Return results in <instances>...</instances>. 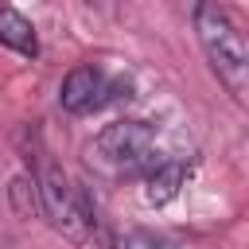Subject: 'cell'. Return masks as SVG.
<instances>
[{
    "instance_id": "8",
    "label": "cell",
    "mask_w": 249,
    "mask_h": 249,
    "mask_svg": "<svg viewBox=\"0 0 249 249\" xmlns=\"http://www.w3.org/2000/svg\"><path fill=\"white\" fill-rule=\"evenodd\" d=\"M124 249H163V241L156 233H148V230H132L124 237Z\"/></svg>"
},
{
    "instance_id": "5",
    "label": "cell",
    "mask_w": 249,
    "mask_h": 249,
    "mask_svg": "<svg viewBox=\"0 0 249 249\" xmlns=\"http://www.w3.org/2000/svg\"><path fill=\"white\" fill-rule=\"evenodd\" d=\"M187 175H191V167H187L183 160L152 163V171H148V179H144V202H148V206H167V202L183 191Z\"/></svg>"
},
{
    "instance_id": "6",
    "label": "cell",
    "mask_w": 249,
    "mask_h": 249,
    "mask_svg": "<svg viewBox=\"0 0 249 249\" xmlns=\"http://www.w3.org/2000/svg\"><path fill=\"white\" fill-rule=\"evenodd\" d=\"M0 47H8V51H16V54H27V58L39 54V35H35L31 19L19 16V12L8 8V4H0Z\"/></svg>"
},
{
    "instance_id": "4",
    "label": "cell",
    "mask_w": 249,
    "mask_h": 249,
    "mask_svg": "<svg viewBox=\"0 0 249 249\" xmlns=\"http://www.w3.org/2000/svg\"><path fill=\"white\" fill-rule=\"evenodd\" d=\"M109 97H113V86L97 66H74L58 86V105L66 113H93Z\"/></svg>"
},
{
    "instance_id": "1",
    "label": "cell",
    "mask_w": 249,
    "mask_h": 249,
    "mask_svg": "<svg viewBox=\"0 0 249 249\" xmlns=\"http://www.w3.org/2000/svg\"><path fill=\"white\" fill-rule=\"evenodd\" d=\"M195 35L202 43L206 62L214 66L222 86L233 93V101H245V93H249V43H245L241 19L218 0H198L195 4Z\"/></svg>"
},
{
    "instance_id": "7",
    "label": "cell",
    "mask_w": 249,
    "mask_h": 249,
    "mask_svg": "<svg viewBox=\"0 0 249 249\" xmlns=\"http://www.w3.org/2000/svg\"><path fill=\"white\" fill-rule=\"evenodd\" d=\"M8 198H12V206H16V214H19V218H31V214L39 210L35 179H31V175H16V179H12V187H8Z\"/></svg>"
},
{
    "instance_id": "9",
    "label": "cell",
    "mask_w": 249,
    "mask_h": 249,
    "mask_svg": "<svg viewBox=\"0 0 249 249\" xmlns=\"http://www.w3.org/2000/svg\"><path fill=\"white\" fill-rule=\"evenodd\" d=\"M89 8H97V12H117V0H86Z\"/></svg>"
},
{
    "instance_id": "3",
    "label": "cell",
    "mask_w": 249,
    "mask_h": 249,
    "mask_svg": "<svg viewBox=\"0 0 249 249\" xmlns=\"http://www.w3.org/2000/svg\"><path fill=\"white\" fill-rule=\"evenodd\" d=\"M152 152H156V128L144 121H113L89 144V156L113 175H121V171L128 175L136 167H148Z\"/></svg>"
},
{
    "instance_id": "2",
    "label": "cell",
    "mask_w": 249,
    "mask_h": 249,
    "mask_svg": "<svg viewBox=\"0 0 249 249\" xmlns=\"http://www.w3.org/2000/svg\"><path fill=\"white\" fill-rule=\"evenodd\" d=\"M31 179H35V191H39V214H43L62 237L86 241L89 230H93V206H89L86 191L74 187V183L66 179V171H62L54 160H47L43 152H39V167H35Z\"/></svg>"
}]
</instances>
